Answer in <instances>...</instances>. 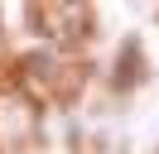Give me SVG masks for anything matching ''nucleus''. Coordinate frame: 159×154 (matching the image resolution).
I'll return each instance as SVG.
<instances>
[{
	"label": "nucleus",
	"instance_id": "f257e3e1",
	"mask_svg": "<svg viewBox=\"0 0 159 154\" xmlns=\"http://www.w3.org/2000/svg\"><path fill=\"white\" fill-rule=\"evenodd\" d=\"M140 77H145V67H140V43H125V63H116V87L125 92V87H135Z\"/></svg>",
	"mask_w": 159,
	"mask_h": 154
},
{
	"label": "nucleus",
	"instance_id": "f03ea898",
	"mask_svg": "<svg viewBox=\"0 0 159 154\" xmlns=\"http://www.w3.org/2000/svg\"><path fill=\"white\" fill-rule=\"evenodd\" d=\"M154 154H159V149H154Z\"/></svg>",
	"mask_w": 159,
	"mask_h": 154
}]
</instances>
